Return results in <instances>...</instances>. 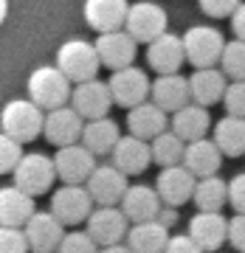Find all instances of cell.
Masks as SVG:
<instances>
[{
  "instance_id": "1",
  "label": "cell",
  "mask_w": 245,
  "mask_h": 253,
  "mask_svg": "<svg viewBox=\"0 0 245 253\" xmlns=\"http://www.w3.org/2000/svg\"><path fill=\"white\" fill-rule=\"evenodd\" d=\"M26 90H28V99L34 101L43 113H48V110L65 107L71 101L73 84L65 79V73L56 65H40L28 76Z\"/></svg>"
},
{
  "instance_id": "2",
  "label": "cell",
  "mask_w": 245,
  "mask_h": 253,
  "mask_svg": "<svg viewBox=\"0 0 245 253\" xmlns=\"http://www.w3.org/2000/svg\"><path fill=\"white\" fill-rule=\"evenodd\" d=\"M43 121L46 113L31 99H11L0 110V132L14 138L17 144H28L37 135H43Z\"/></svg>"
},
{
  "instance_id": "3",
  "label": "cell",
  "mask_w": 245,
  "mask_h": 253,
  "mask_svg": "<svg viewBox=\"0 0 245 253\" xmlns=\"http://www.w3.org/2000/svg\"><path fill=\"white\" fill-rule=\"evenodd\" d=\"M56 68L65 73V79L71 84H79V82L96 79L101 62L93 42H88V40H68L56 51Z\"/></svg>"
},
{
  "instance_id": "4",
  "label": "cell",
  "mask_w": 245,
  "mask_h": 253,
  "mask_svg": "<svg viewBox=\"0 0 245 253\" xmlns=\"http://www.w3.org/2000/svg\"><path fill=\"white\" fill-rule=\"evenodd\" d=\"M166 28H169V17H166L163 6H158V3H152V0L130 3L127 20H124V31H127L136 42L149 45L155 37H161Z\"/></svg>"
},
{
  "instance_id": "5",
  "label": "cell",
  "mask_w": 245,
  "mask_h": 253,
  "mask_svg": "<svg viewBox=\"0 0 245 253\" xmlns=\"http://www.w3.org/2000/svg\"><path fill=\"white\" fill-rule=\"evenodd\" d=\"M14 186L23 189L28 197H40L51 191L56 180V172H54V158H48L43 152H31V155H23L20 163L14 166Z\"/></svg>"
},
{
  "instance_id": "6",
  "label": "cell",
  "mask_w": 245,
  "mask_h": 253,
  "mask_svg": "<svg viewBox=\"0 0 245 253\" xmlns=\"http://www.w3.org/2000/svg\"><path fill=\"white\" fill-rule=\"evenodd\" d=\"M183 40V54H186V62L197 68H214L223 56V48H226V40L217 28L211 26H192Z\"/></svg>"
},
{
  "instance_id": "7",
  "label": "cell",
  "mask_w": 245,
  "mask_h": 253,
  "mask_svg": "<svg viewBox=\"0 0 245 253\" xmlns=\"http://www.w3.org/2000/svg\"><path fill=\"white\" fill-rule=\"evenodd\" d=\"M149 76L147 71L130 65V68H121V71H113V76L107 79L110 96H113V104L118 107H136V104H144L149 101Z\"/></svg>"
},
{
  "instance_id": "8",
  "label": "cell",
  "mask_w": 245,
  "mask_h": 253,
  "mask_svg": "<svg viewBox=\"0 0 245 253\" xmlns=\"http://www.w3.org/2000/svg\"><path fill=\"white\" fill-rule=\"evenodd\" d=\"M85 231L99 248L107 245H118L130 231V219L124 217V211L118 206H96L91 211V217L85 219Z\"/></svg>"
},
{
  "instance_id": "9",
  "label": "cell",
  "mask_w": 245,
  "mask_h": 253,
  "mask_svg": "<svg viewBox=\"0 0 245 253\" xmlns=\"http://www.w3.org/2000/svg\"><path fill=\"white\" fill-rule=\"evenodd\" d=\"M93 206L96 203L91 200L85 186H68V183H62L51 194V214L62 225H79V222H85V219L91 217Z\"/></svg>"
},
{
  "instance_id": "10",
  "label": "cell",
  "mask_w": 245,
  "mask_h": 253,
  "mask_svg": "<svg viewBox=\"0 0 245 253\" xmlns=\"http://www.w3.org/2000/svg\"><path fill=\"white\" fill-rule=\"evenodd\" d=\"M96 166H99L96 163V155H91L82 144L59 146L54 155V172L68 186H85Z\"/></svg>"
},
{
  "instance_id": "11",
  "label": "cell",
  "mask_w": 245,
  "mask_h": 253,
  "mask_svg": "<svg viewBox=\"0 0 245 253\" xmlns=\"http://www.w3.org/2000/svg\"><path fill=\"white\" fill-rule=\"evenodd\" d=\"M68 104H71L85 121H93V118H104L110 113V107H113V96H110L107 82L91 79V82H79V84H73L71 101H68Z\"/></svg>"
},
{
  "instance_id": "12",
  "label": "cell",
  "mask_w": 245,
  "mask_h": 253,
  "mask_svg": "<svg viewBox=\"0 0 245 253\" xmlns=\"http://www.w3.org/2000/svg\"><path fill=\"white\" fill-rule=\"evenodd\" d=\"M96 54H99V62L110 71H121V68H130L136 62V54H138V42L133 37L118 28V31H104V34L96 37Z\"/></svg>"
},
{
  "instance_id": "13",
  "label": "cell",
  "mask_w": 245,
  "mask_h": 253,
  "mask_svg": "<svg viewBox=\"0 0 245 253\" xmlns=\"http://www.w3.org/2000/svg\"><path fill=\"white\" fill-rule=\"evenodd\" d=\"M127 186H130L127 174L118 172L113 163H99L85 183V189H88V194L96 206H118Z\"/></svg>"
},
{
  "instance_id": "14",
  "label": "cell",
  "mask_w": 245,
  "mask_h": 253,
  "mask_svg": "<svg viewBox=\"0 0 245 253\" xmlns=\"http://www.w3.org/2000/svg\"><path fill=\"white\" fill-rule=\"evenodd\" d=\"M23 234H26L31 253H56V248L65 236V225L51 211H34L28 217V222L23 225Z\"/></svg>"
},
{
  "instance_id": "15",
  "label": "cell",
  "mask_w": 245,
  "mask_h": 253,
  "mask_svg": "<svg viewBox=\"0 0 245 253\" xmlns=\"http://www.w3.org/2000/svg\"><path fill=\"white\" fill-rule=\"evenodd\" d=\"M82 126H85V118H82L71 104H65V107H56V110H48L46 113L43 135H46L48 144H54L56 149H59V146L79 144Z\"/></svg>"
},
{
  "instance_id": "16",
  "label": "cell",
  "mask_w": 245,
  "mask_h": 253,
  "mask_svg": "<svg viewBox=\"0 0 245 253\" xmlns=\"http://www.w3.org/2000/svg\"><path fill=\"white\" fill-rule=\"evenodd\" d=\"M195 183L197 177L183 166H163L161 172H158V180H155V191H158V197H161L163 206H183V203H189L192 194H195Z\"/></svg>"
},
{
  "instance_id": "17",
  "label": "cell",
  "mask_w": 245,
  "mask_h": 253,
  "mask_svg": "<svg viewBox=\"0 0 245 253\" xmlns=\"http://www.w3.org/2000/svg\"><path fill=\"white\" fill-rule=\"evenodd\" d=\"M186 234L200 245L203 253H211L228 242V219L220 211H197L189 219V231Z\"/></svg>"
},
{
  "instance_id": "18",
  "label": "cell",
  "mask_w": 245,
  "mask_h": 253,
  "mask_svg": "<svg viewBox=\"0 0 245 253\" xmlns=\"http://www.w3.org/2000/svg\"><path fill=\"white\" fill-rule=\"evenodd\" d=\"M149 101L158 104L166 116H169V113H178L181 107H186L192 101L189 79L181 76V73H161V76L149 84Z\"/></svg>"
},
{
  "instance_id": "19",
  "label": "cell",
  "mask_w": 245,
  "mask_h": 253,
  "mask_svg": "<svg viewBox=\"0 0 245 253\" xmlns=\"http://www.w3.org/2000/svg\"><path fill=\"white\" fill-rule=\"evenodd\" d=\"M147 62L158 76L161 73H178L181 65L186 62L183 54V40L172 31H163L161 37H155L152 42L147 45Z\"/></svg>"
},
{
  "instance_id": "20",
  "label": "cell",
  "mask_w": 245,
  "mask_h": 253,
  "mask_svg": "<svg viewBox=\"0 0 245 253\" xmlns=\"http://www.w3.org/2000/svg\"><path fill=\"white\" fill-rule=\"evenodd\" d=\"M110 155H113V166H116L118 172H124L127 177L147 172V166L152 163L149 141H141L136 135H121Z\"/></svg>"
},
{
  "instance_id": "21",
  "label": "cell",
  "mask_w": 245,
  "mask_h": 253,
  "mask_svg": "<svg viewBox=\"0 0 245 253\" xmlns=\"http://www.w3.org/2000/svg\"><path fill=\"white\" fill-rule=\"evenodd\" d=\"M118 208L124 211V217H127L130 225H133V222L155 219L158 211L163 208V203H161V197H158L155 186H127V191H124Z\"/></svg>"
},
{
  "instance_id": "22",
  "label": "cell",
  "mask_w": 245,
  "mask_h": 253,
  "mask_svg": "<svg viewBox=\"0 0 245 253\" xmlns=\"http://www.w3.org/2000/svg\"><path fill=\"white\" fill-rule=\"evenodd\" d=\"M127 0H85V20L93 31H118L127 20Z\"/></svg>"
},
{
  "instance_id": "23",
  "label": "cell",
  "mask_w": 245,
  "mask_h": 253,
  "mask_svg": "<svg viewBox=\"0 0 245 253\" xmlns=\"http://www.w3.org/2000/svg\"><path fill=\"white\" fill-rule=\"evenodd\" d=\"M181 163L200 180V177H211V174L220 172V166H223V152L217 149L214 141L200 138V141H189V144H186Z\"/></svg>"
},
{
  "instance_id": "24",
  "label": "cell",
  "mask_w": 245,
  "mask_h": 253,
  "mask_svg": "<svg viewBox=\"0 0 245 253\" xmlns=\"http://www.w3.org/2000/svg\"><path fill=\"white\" fill-rule=\"evenodd\" d=\"M223 93H226V73L217 71V68H197L189 76L192 104H200V107L209 110L211 104L223 101Z\"/></svg>"
},
{
  "instance_id": "25",
  "label": "cell",
  "mask_w": 245,
  "mask_h": 253,
  "mask_svg": "<svg viewBox=\"0 0 245 253\" xmlns=\"http://www.w3.org/2000/svg\"><path fill=\"white\" fill-rule=\"evenodd\" d=\"M166 126H169V116H166L158 104H152V101L136 104V107H130V113H127L130 135L141 138V141H152L155 135H161Z\"/></svg>"
},
{
  "instance_id": "26",
  "label": "cell",
  "mask_w": 245,
  "mask_h": 253,
  "mask_svg": "<svg viewBox=\"0 0 245 253\" xmlns=\"http://www.w3.org/2000/svg\"><path fill=\"white\" fill-rule=\"evenodd\" d=\"M169 126H172V132L181 141H200V138H206V132L211 129V116L206 107H200V104H186L181 107L178 113H172L169 118Z\"/></svg>"
},
{
  "instance_id": "27",
  "label": "cell",
  "mask_w": 245,
  "mask_h": 253,
  "mask_svg": "<svg viewBox=\"0 0 245 253\" xmlns=\"http://www.w3.org/2000/svg\"><path fill=\"white\" fill-rule=\"evenodd\" d=\"M118 138H121V129L113 118H93V121H85L82 126V138L79 144L88 149L91 155H110L113 152V146L118 144Z\"/></svg>"
},
{
  "instance_id": "28",
  "label": "cell",
  "mask_w": 245,
  "mask_h": 253,
  "mask_svg": "<svg viewBox=\"0 0 245 253\" xmlns=\"http://www.w3.org/2000/svg\"><path fill=\"white\" fill-rule=\"evenodd\" d=\"M124 239H127V248L133 253H163V248L169 242V228L161 225L158 219L133 222Z\"/></svg>"
},
{
  "instance_id": "29",
  "label": "cell",
  "mask_w": 245,
  "mask_h": 253,
  "mask_svg": "<svg viewBox=\"0 0 245 253\" xmlns=\"http://www.w3.org/2000/svg\"><path fill=\"white\" fill-rule=\"evenodd\" d=\"M31 214H34V197H28L17 186H3L0 189V225L23 228Z\"/></svg>"
},
{
  "instance_id": "30",
  "label": "cell",
  "mask_w": 245,
  "mask_h": 253,
  "mask_svg": "<svg viewBox=\"0 0 245 253\" xmlns=\"http://www.w3.org/2000/svg\"><path fill=\"white\" fill-rule=\"evenodd\" d=\"M211 141L217 144L223 158H240L245 155V118L223 116L211 129Z\"/></svg>"
},
{
  "instance_id": "31",
  "label": "cell",
  "mask_w": 245,
  "mask_h": 253,
  "mask_svg": "<svg viewBox=\"0 0 245 253\" xmlns=\"http://www.w3.org/2000/svg\"><path fill=\"white\" fill-rule=\"evenodd\" d=\"M195 206L197 211H220V208L228 203V183L217 174H211V177H200L195 183Z\"/></svg>"
},
{
  "instance_id": "32",
  "label": "cell",
  "mask_w": 245,
  "mask_h": 253,
  "mask_svg": "<svg viewBox=\"0 0 245 253\" xmlns=\"http://www.w3.org/2000/svg\"><path fill=\"white\" fill-rule=\"evenodd\" d=\"M183 149H186V141L175 135L172 129H163L161 135H155L149 141V152H152V163L158 166H178L183 161Z\"/></svg>"
},
{
  "instance_id": "33",
  "label": "cell",
  "mask_w": 245,
  "mask_h": 253,
  "mask_svg": "<svg viewBox=\"0 0 245 253\" xmlns=\"http://www.w3.org/2000/svg\"><path fill=\"white\" fill-rule=\"evenodd\" d=\"M220 71L226 73V79H231V82L245 79V42L243 40L226 42L223 56H220Z\"/></svg>"
},
{
  "instance_id": "34",
  "label": "cell",
  "mask_w": 245,
  "mask_h": 253,
  "mask_svg": "<svg viewBox=\"0 0 245 253\" xmlns=\"http://www.w3.org/2000/svg\"><path fill=\"white\" fill-rule=\"evenodd\" d=\"M56 253H99V245L88 236V231H65Z\"/></svg>"
},
{
  "instance_id": "35",
  "label": "cell",
  "mask_w": 245,
  "mask_h": 253,
  "mask_svg": "<svg viewBox=\"0 0 245 253\" xmlns=\"http://www.w3.org/2000/svg\"><path fill=\"white\" fill-rule=\"evenodd\" d=\"M20 158H23V144H17L6 132H0V174L14 172V166L20 163Z\"/></svg>"
},
{
  "instance_id": "36",
  "label": "cell",
  "mask_w": 245,
  "mask_h": 253,
  "mask_svg": "<svg viewBox=\"0 0 245 253\" xmlns=\"http://www.w3.org/2000/svg\"><path fill=\"white\" fill-rule=\"evenodd\" d=\"M223 104H226V113H228V116L245 118V79L226 84V93H223Z\"/></svg>"
},
{
  "instance_id": "37",
  "label": "cell",
  "mask_w": 245,
  "mask_h": 253,
  "mask_svg": "<svg viewBox=\"0 0 245 253\" xmlns=\"http://www.w3.org/2000/svg\"><path fill=\"white\" fill-rule=\"evenodd\" d=\"M0 253H28V242L23 228L0 225Z\"/></svg>"
},
{
  "instance_id": "38",
  "label": "cell",
  "mask_w": 245,
  "mask_h": 253,
  "mask_svg": "<svg viewBox=\"0 0 245 253\" xmlns=\"http://www.w3.org/2000/svg\"><path fill=\"white\" fill-rule=\"evenodd\" d=\"M197 3H200L203 14H209L214 20H223V17H231L243 0H197Z\"/></svg>"
},
{
  "instance_id": "39",
  "label": "cell",
  "mask_w": 245,
  "mask_h": 253,
  "mask_svg": "<svg viewBox=\"0 0 245 253\" xmlns=\"http://www.w3.org/2000/svg\"><path fill=\"white\" fill-rule=\"evenodd\" d=\"M228 206L234 208V214H245V172L228 180Z\"/></svg>"
},
{
  "instance_id": "40",
  "label": "cell",
  "mask_w": 245,
  "mask_h": 253,
  "mask_svg": "<svg viewBox=\"0 0 245 253\" xmlns=\"http://www.w3.org/2000/svg\"><path fill=\"white\" fill-rule=\"evenodd\" d=\"M163 253H203V251H200V245L189 234H175V236H169Z\"/></svg>"
},
{
  "instance_id": "41",
  "label": "cell",
  "mask_w": 245,
  "mask_h": 253,
  "mask_svg": "<svg viewBox=\"0 0 245 253\" xmlns=\"http://www.w3.org/2000/svg\"><path fill=\"white\" fill-rule=\"evenodd\" d=\"M228 242L237 251H245V214H234L228 219Z\"/></svg>"
},
{
  "instance_id": "42",
  "label": "cell",
  "mask_w": 245,
  "mask_h": 253,
  "mask_svg": "<svg viewBox=\"0 0 245 253\" xmlns=\"http://www.w3.org/2000/svg\"><path fill=\"white\" fill-rule=\"evenodd\" d=\"M231 31H234L237 40H243L245 42V3H240L237 11L231 14Z\"/></svg>"
},
{
  "instance_id": "43",
  "label": "cell",
  "mask_w": 245,
  "mask_h": 253,
  "mask_svg": "<svg viewBox=\"0 0 245 253\" xmlns=\"http://www.w3.org/2000/svg\"><path fill=\"white\" fill-rule=\"evenodd\" d=\"M155 219H158L161 225L169 228V225H175V219H178V211H175L172 206H163L161 211H158V217H155Z\"/></svg>"
},
{
  "instance_id": "44",
  "label": "cell",
  "mask_w": 245,
  "mask_h": 253,
  "mask_svg": "<svg viewBox=\"0 0 245 253\" xmlns=\"http://www.w3.org/2000/svg\"><path fill=\"white\" fill-rule=\"evenodd\" d=\"M99 253H133L124 242H118V245H107V248H99Z\"/></svg>"
},
{
  "instance_id": "45",
  "label": "cell",
  "mask_w": 245,
  "mask_h": 253,
  "mask_svg": "<svg viewBox=\"0 0 245 253\" xmlns=\"http://www.w3.org/2000/svg\"><path fill=\"white\" fill-rule=\"evenodd\" d=\"M6 17H9V0H0V26Z\"/></svg>"
},
{
  "instance_id": "46",
  "label": "cell",
  "mask_w": 245,
  "mask_h": 253,
  "mask_svg": "<svg viewBox=\"0 0 245 253\" xmlns=\"http://www.w3.org/2000/svg\"><path fill=\"white\" fill-rule=\"evenodd\" d=\"M237 253H245V251H237Z\"/></svg>"
}]
</instances>
